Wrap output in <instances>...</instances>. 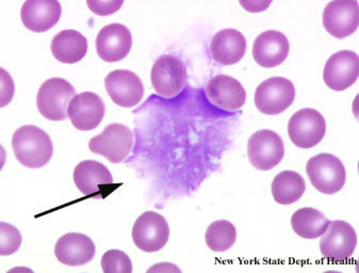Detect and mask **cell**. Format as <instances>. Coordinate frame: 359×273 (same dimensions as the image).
I'll use <instances>...</instances> for the list:
<instances>
[{"mask_svg": "<svg viewBox=\"0 0 359 273\" xmlns=\"http://www.w3.org/2000/svg\"><path fill=\"white\" fill-rule=\"evenodd\" d=\"M107 92L114 104L124 108L137 106L144 95V87L137 74L127 69H116L104 79Z\"/></svg>", "mask_w": 359, "mask_h": 273, "instance_id": "obj_13", "label": "cell"}, {"mask_svg": "<svg viewBox=\"0 0 359 273\" xmlns=\"http://www.w3.org/2000/svg\"><path fill=\"white\" fill-rule=\"evenodd\" d=\"M170 227L163 215L147 211L137 218L133 227V240L141 251L153 253L165 247Z\"/></svg>", "mask_w": 359, "mask_h": 273, "instance_id": "obj_8", "label": "cell"}, {"mask_svg": "<svg viewBox=\"0 0 359 273\" xmlns=\"http://www.w3.org/2000/svg\"><path fill=\"white\" fill-rule=\"evenodd\" d=\"M248 156L254 168L260 171H269L280 165L284 158L283 139L270 129L258 131L248 140Z\"/></svg>", "mask_w": 359, "mask_h": 273, "instance_id": "obj_6", "label": "cell"}, {"mask_svg": "<svg viewBox=\"0 0 359 273\" xmlns=\"http://www.w3.org/2000/svg\"><path fill=\"white\" fill-rule=\"evenodd\" d=\"M88 40L77 30H63L51 42L53 57L59 62L74 65L85 58L88 53Z\"/></svg>", "mask_w": 359, "mask_h": 273, "instance_id": "obj_22", "label": "cell"}, {"mask_svg": "<svg viewBox=\"0 0 359 273\" xmlns=\"http://www.w3.org/2000/svg\"><path fill=\"white\" fill-rule=\"evenodd\" d=\"M133 147V131L126 125H108L102 133L89 141L90 151L104 156L112 164L124 161Z\"/></svg>", "mask_w": 359, "mask_h": 273, "instance_id": "obj_4", "label": "cell"}, {"mask_svg": "<svg viewBox=\"0 0 359 273\" xmlns=\"http://www.w3.org/2000/svg\"><path fill=\"white\" fill-rule=\"evenodd\" d=\"M151 80L154 90L159 95L174 98L182 91L186 83V69L177 57L164 55L153 65Z\"/></svg>", "mask_w": 359, "mask_h": 273, "instance_id": "obj_10", "label": "cell"}, {"mask_svg": "<svg viewBox=\"0 0 359 273\" xmlns=\"http://www.w3.org/2000/svg\"><path fill=\"white\" fill-rule=\"evenodd\" d=\"M12 149L20 165L30 169L46 166L53 154L48 133L34 125H25L14 133Z\"/></svg>", "mask_w": 359, "mask_h": 273, "instance_id": "obj_1", "label": "cell"}, {"mask_svg": "<svg viewBox=\"0 0 359 273\" xmlns=\"http://www.w3.org/2000/svg\"><path fill=\"white\" fill-rule=\"evenodd\" d=\"M95 244L89 236L79 233L65 234L59 238L55 255L61 264L69 267L83 266L93 260Z\"/></svg>", "mask_w": 359, "mask_h": 273, "instance_id": "obj_18", "label": "cell"}, {"mask_svg": "<svg viewBox=\"0 0 359 273\" xmlns=\"http://www.w3.org/2000/svg\"><path fill=\"white\" fill-rule=\"evenodd\" d=\"M210 51L212 58L219 65H236L245 55V38L236 29L221 30L213 36Z\"/></svg>", "mask_w": 359, "mask_h": 273, "instance_id": "obj_21", "label": "cell"}, {"mask_svg": "<svg viewBox=\"0 0 359 273\" xmlns=\"http://www.w3.org/2000/svg\"><path fill=\"white\" fill-rule=\"evenodd\" d=\"M359 77V57L351 51H338L328 59L323 71L325 85L334 91L352 87Z\"/></svg>", "mask_w": 359, "mask_h": 273, "instance_id": "obj_11", "label": "cell"}, {"mask_svg": "<svg viewBox=\"0 0 359 273\" xmlns=\"http://www.w3.org/2000/svg\"><path fill=\"white\" fill-rule=\"evenodd\" d=\"M0 254L3 256L15 253L22 244V234L13 225L7 222L0 223Z\"/></svg>", "mask_w": 359, "mask_h": 273, "instance_id": "obj_27", "label": "cell"}, {"mask_svg": "<svg viewBox=\"0 0 359 273\" xmlns=\"http://www.w3.org/2000/svg\"><path fill=\"white\" fill-rule=\"evenodd\" d=\"M61 4L57 0H27L20 11L22 24L34 32H47L60 20Z\"/></svg>", "mask_w": 359, "mask_h": 273, "instance_id": "obj_17", "label": "cell"}, {"mask_svg": "<svg viewBox=\"0 0 359 273\" xmlns=\"http://www.w3.org/2000/svg\"><path fill=\"white\" fill-rule=\"evenodd\" d=\"M1 107L7 106L10 102H11L12 98H13V80H12L11 76L1 69Z\"/></svg>", "mask_w": 359, "mask_h": 273, "instance_id": "obj_29", "label": "cell"}, {"mask_svg": "<svg viewBox=\"0 0 359 273\" xmlns=\"http://www.w3.org/2000/svg\"><path fill=\"white\" fill-rule=\"evenodd\" d=\"M306 184L303 176L294 171H283L275 176L271 186L275 202L280 205H290L303 197Z\"/></svg>", "mask_w": 359, "mask_h": 273, "instance_id": "obj_24", "label": "cell"}, {"mask_svg": "<svg viewBox=\"0 0 359 273\" xmlns=\"http://www.w3.org/2000/svg\"><path fill=\"white\" fill-rule=\"evenodd\" d=\"M123 0H88L90 10L97 15L104 16L116 13L122 7Z\"/></svg>", "mask_w": 359, "mask_h": 273, "instance_id": "obj_28", "label": "cell"}, {"mask_svg": "<svg viewBox=\"0 0 359 273\" xmlns=\"http://www.w3.org/2000/svg\"><path fill=\"white\" fill-rule=\"evenodd\" d=\"M356 246V232L346 221L330 222L327 229L320 240L322 255L336 262L348 260L354 253Z\"/></svg>", "mask_w": 359, "mask_h": 273, "instance_id": "obj_9", "label": "cell"}, {"mask_svg": "<svg viewBox=\"0 0 359 273\" xmlns=\"http://www.w3.org/2000/svg\"><path fill=\"white\" fill-rule=\"evenodd\" d=\"M288 39L282 32L268 30L257 36L253 45V57L262 67L271 69L285 62L289 55Z\"/></svg>", "mask_w": 359, "mask_h": 273, "instance_id": "obj_19", "label": "cell"}, {"mask_svg": "<svg viewBox=\"0 0 359 273\" xmlns=\"http://www.w3.org/2000/svg\"><path fill=\"white\" fill-rule=\"evenodd\" d=\"M240 4L245 8V10L250 12L264 11L271 5V3H257V1H248V3L241 1Z\"/></svg>", "mask_w": 359, "mask_h": 273, "instance_id": "obj_30", "label": "cell"}, {"mask_svg": "<svg viewBox=\"0 0 359 273\" xmlns=\"http://www.w3.org/2000/svg\"><path fill=\"white\" fill-rule=\"evenodd\" d=\"M75 95L73 86L63 78H50L44 81L36 96L39 112L49 121H63L67 118V109Z\"/></svg>", "mask_w": 359, "mask_h": 273, "instance_id": "obj_3", "label": "cell"}, {"mask_svg": "<svg viewBox=\"0 0 359 273\" xmlns=\"http://www.w3.org/2000/svg\"><path fill=\"white\" fill-rule=\"evenodd\" d=\"M325 119L316 109H302L289 120V138L293 145L301 149H311L319 145L325 137Z\"/></svg>", "mask_w": 359, "mask_h": 273, "instance_id": "obj_7", "label": "cell"}, {"mask_svg": "<svg viewBox=\"0 0 359 273\" xmlns=\"http://www.w3.org/2000/svg\"><path fill=\"white\" fill-rule=\"evenodd\" d=\"M74 182L82 194L104 198V189L114 184V178L100 162L83 160L74 170Z\"/></svg>", "mask_w": 359, "mask_h": 273, "instance_id": "obj_16", "label": "cell"}, {"mask_svg": "<svg viewBox=\"0 0 359 273\" xmlns=\"http://www.w3.org/2000/svg\"><path fill=\"white\" fill-rule=\"evenodd\" d=\"M323 25L330 36L337 39L352 36L359 26V6L357 1H330L323 11Z\"/></svg>", "mask_w": 359, "mask_h": 273, "instance_id": "obj_12", "label": "cell"}, {"mask_svg": "<svg viewBox=\"0 0 359 273\" xmlns=\"http://www.w3.org/2000/svg\"><path fill=\"white\" fill-rule=\"evenodd\" d=\"M205 239L211 251L225 252L235 244L237 231L235 225L229 221H215L207 229Z\"/></svg>", "mask_w": 359, "mask_h": 273, "instance_id": "obj_25", "label": "cell"}, {"mask_svg": "<svg viewBox=\"0 0 359 273\" xmlns=\"http://www.w3.org/2000/svg\"><path fill=\"white\" fill-rule=\"evenodd\" d=\"M133 46L130 30L122 24L107 25L96 38L98 56L106 62H118L128 56Z\"/></svg>", "mask_w": 359, "mask_h": 273, "instance_id": "obj_15", "label": "cell"}, {"mask_svg": "<svg viewBox=\"0 0 359 273\" xmlns=\"http://www.w3.org/2000/svg\"><path fill=\"white\" fill-rule=\"evenodd\" d=\"M330 222L321 211L311 207L299 209L291 218L293 231L304 239H317L321 237L327 229Z\"/></svg>", "mask_w": 359, "mask_h": 273, "instance_id": "obj_23", "label": "cell"}, {"mask_svg": "<svg viewBox=\"0 0 359 273\" xmlns=\"http://www.w3.org/2000/svg\"><path fill=\"white\" fill-rule=\"evenodd\" d=\"M306 172L313 186L321 194H337L346 184V168L333 154H319L311 157L307 162Z\"/></svg>", "mask_w": 359, "mask_h": 273, "instance_id": "obj_2", "label": "cell"}, {"mask_svg": "<svg viewBox=\"0 0 359 273\" xmlns=\"http://www.w3.org/2000/svg\"><path fill=\"white\" fill-rule=\"evenodd\" d=\"M294 98V86L284 77L264 80L255 92L256 107L262 114L268 116L283 114L293 104Z\"/></svg>", "mask_w": 359, "mask_h": 273, "instance_id": "obj_5", "label": "cell"}, {"mask_svg": "<svg viewBox=\"0 0 359 273\" xmlns=\"http://www.w3.org/2000/svg\"><path fill=\"white\" fill-rule=\"evenodd\" d=\"M206 91L213 105L229 112L237 110L245 104L246 92L243 86L231 76L217 75L211 78Z\"/></svg>", "mask_w": 359, "mask_h": 273, "instance_id": "obj_20", "label": "cell"}, {"mask_svg": "<svg viewBox=\"0 0 359 273\" xmlns=\"http://www.w3.org/2000/svg\"><path fill=\"white\" fill-rule=\"evenodd\" d=\"M104 112V102L97 94L82 92L74 96L69 102L67 116L78 131H90L102 123Z\"/></svg>", "mask_w": 359, "mask_h": 273, "instance_id": "obj_14", "label": "cell"}, {"mask_svg": "<svg viewBox=\"0 0 359 273\" xmlns=\"http://www.w3.org/2000/svg\"><path fill=\"white\" fill-rule=\"evenodd\" d=\"M102 268L104 273H131L133 262L125 252L109 250L102 258Z\"/></svg>", "mask_w": 359, "mask_h": 273, "instance_id": "obj_26", "label": "cell"}]
</instances>
